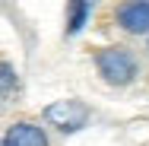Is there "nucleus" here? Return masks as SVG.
Segmentation results:
<instances>
[{"mask_svg":"<svg viewBox=\"0 0 149 146\" xmlns=\"http://www.w3.org/2000/svg\"><path fill=\"white\" fill-rule=\"evenodd\" d=\"M86 13H89V0H73V6H70V22H67V32H70V35L83 29Z\"/></svg>","mask_w":149,"mask_h":146,"instance_id":"obj_5","label":"nucleus"},{"mask_svg":"<svg viewBox=\"0 0 149 146\" xmlns=\"http://www.w3.org/2000/svg\"><path fill=\"white\" fill-rule=\"evenodd\" d=\"M0 146H6V140H0Z\"/></svg>","mask_w":149,"mask_h":146,"instance_id":"obj_7","label":"nucleus"},{"mask_svg":"<svg viewBox=\"0 0 149 146\" xmlns=\"http://www.w3.org/2000/svg\"><path fill=\"white\" fill-rule=\"evenodd\" d=\"M48 124H54L60 130H79L86 121H89V108L83 102H54L45 108Z\"/></svg>","mask_w":149,"mask_h":146,"instance_id":"obj_2","label":"nucleus"},{"mask_svg":"<svg viewBox=\"0 0 149 146\" xmlns=\"http://www.w3.org/2000/svg\"><path fill=\"white\" fill-rule=\"evenodd\" d=\"M118 22L133 35L149 32V0H130L118 10Z\"/></svg>","mask_w":149,"mask_h":146,"instance_id":"obj_3","label":"nucleus"},{"mask_svg":"<svg viewBox=\"0 0 149 146\" xmlns=\"http://www.w3.org/2000/svg\"><path fill=\"white\" fill-rule=\"evenodd\" d=\"M13 89H16V73H13V67L0 64V98H6Z\"/></svg>","mask_w":149,"mask_h":146,"instance_id":"obj_6","label":"nucleus"},{"mask_svg":"<svg viewBox=\"0 0 149 146\" xmlns=\"http://www.w3.org/2000/svg\"><path fill=\"white\" fill-rule=\"evenodd\" d=\"M95 64H98V73L105 76V83H111V86H124L136 76V60L124 48H105L95 57Z\"/></svg>","mask_w":149,"mask_h":146,"instance_id":"obj_1","label":"nucleus"},{"mask_svg":"<svg viewBox=\"0 0 149 146\" xmlns=\"http://www.w3.org/2000/svg\"><path fill=\"white\" fill-rule=\"evenodd\" d=\"M6 146H48V137L35 124H13L6 133Z\"/></svg>","mask_w":149,"mask_h":146,"instance_id":"obj_4","label":"nucleus"}]
</instances>
